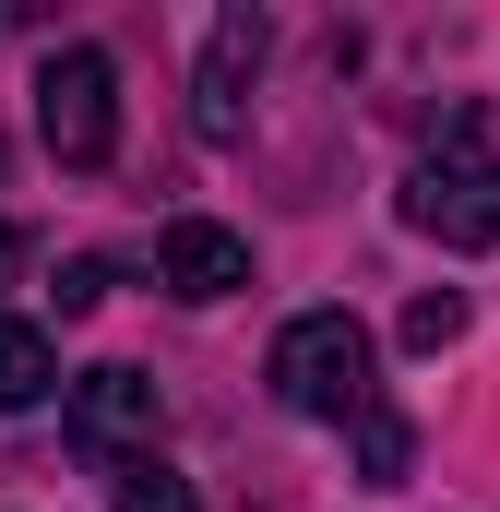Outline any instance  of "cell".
Here are the masks:
<instances>
[{
	"instance_id": "4",
	"label": "cell",
	"mask_w": 500,
	"mask_h": 512,
	"mask_svg": "<svg viewBox=\"0 0 500 512\" xmlns=\"http://www.w3.org/2000/svg\"><path fill=\"white\" fill-rule=\"evenodd\" d=\"M250 72H262V12H215L203 72H191V131L203 143H239L250 131Z\"/></svg>"
},
{
	"instance_id": "11",
	"label": "cell",
	"mask_w": 500,
	"mask_h": 512,
	"mask_svg": "<svg viewBox=\"0 0 500 512\" xmlns=\"http://www.w3.org/2000/svg\"><path fill=\"white\" fill-rule=\"evenodd\" d=\"M96 298H108V262L84 251V262H60V310H72V322H84V310H96Z\"/></svg>"
},
{
	"instance_id": "1",
	"label": "cell",
	"mask_w": 500,
	"mask_h": 512,
	"mask_svg": "<svg viewBox=\"0 0 500 512\" xmlns=\"http://www.w3.org/2000/svg\"><path fill=\"white\" fill-rule=\"evenodd\" d=\"M262 382H274L286 417H358V405H381V382H370V322H358V310H298V322L274 334Z\"/></svg>"
},
{
	"instance_id": "8",
	"label": "cell",
	"mask_w": 500,
	"mask_h": 512,
	"mask_svg": "<svg viewBox=\"0 0 500 512\" xmlns=\"http://www.w3.org/2000/svg\"><path fill=\"white\" fill-rule=\"evenodd\" d=\"M405 453H417V429H405L393 405H358V477L393 489V477H405Z\"/></svg>"
},
{
	"instance_id": "12",
	"label": "cell",
	"mask_w": 500,
	"mask_h": 512,
	"mask_svg": "<svg viewBox=\"0 0 500 512\" xmlns=\"http://www.w3.org/2000/svg\"><path fill=\"white\" fill-rule=\"evenodd\" d=\"M24 251H36V239H24V227H0V286L24 274Z\"/></svg>"
},
{
	"instance_id": "10",
	"label": "cell",
	"mask_w": 500,
	"mask_h": 512,
	"mask_svg": "<svg viewBox=\"0 0 500 512\" xmlns=\"http://www.w3.org/2000/svg\"><path fill=\"white\" fill-rule=\"evenodd\" d=\"M453 334H465V298H453V286H429V298H405V346H417V358H441Z\"/></svg>"
},
{
	"instance_id": "7",
	"label": "cell",
	"mask_w": 500,
	"mask_h": 512,
	"mask_svg": "<svg viewBox=\"0 0 500 512\" xmlns=\"http://www.w3.org/2000/svg\"><path fill=\"white\" fill-rule=\"evenodd\" d=\"M48 382H60V358H48V334L0 310V417H24V405H36Z\"/></svg>"
},
{
	"instance_id": "9",
	"label": "cell",
	"mask_w": 500,
	"mask_h": 512,
	"mask_svg": "<svg viewBox=\"0 0 500 512\" xmlns=\"http://www.w3.org/2000/svg\"><path fill=\"white\" fill-rule=\"evenodd\" d=\"M120 512H191V477H167L155 453H131L120 465Z\"/></svg>"
},
{
	"instance_id": "2",
	"label": "cell",
	"mask_w": 500,
	"mask_h": 512,
	"mask_svg": "<svg viewBox=\"0 0 500 512\" xmlns=\"http://www.w3.org/2000/svg\"><path fill=\"white\" fill-rule=\"evenodd\" d=\"M405 227L441 239V251H500V155H477V108H453L441 120V155H417Z\"/></svg>"
},
{
	"instance_id": "3",
	"label": "cell",
	"mask_w": 500,
	"mask_h": 512,
	"mask_svg": "<svg viewBox=\"0 0 500 512\" xmlns=\"http://www.w3.org/2000/svg\"><path fill=\"white\" fill-rule=\"evenodd\" d=\"M36 131H48L60 167H108L120 155V72H108V48H60L36 72Z\"/></svg>"
},
{
	"instance_id": "6",
	"label": "cell",
	"mask_w": 500,
	"mask_h": 512,
	"mask_svg": "<svg viewBox=\"0 0 500 512\" xmlns=\"http://www.w3.org/2000/svg\"><path fill=\"white\" fill-rule=\"evenodd\" d=\"M72 429H84L96 453H131V441L155 429V382H143L131 358H108V370H84V382H72Z\"/></svg>"
},
{
	"instance_id": "5",
	"label": "cell",
	"mask_w": 500,
	"mask_h": 512,
	"mask_svg": "<svg viewBox=\"0 0 500 512\" xmlns=\"http://www.w3.org/2000/svg\"><path fill=\"white\" fill-rule=\"evenodd\" d=\"M155 286L191 298V310H215V298H239V286H250V239H239V227H215V215H179V227L155 239Z\"/></svg>"
}]
</instances>
